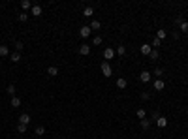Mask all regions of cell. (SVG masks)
Listing matches in <instances>:
<instances>
[{"label": "cell", "mask_w": 188, "mask_h": 139, "mask_svg": "<svg viewBox=\"0 0 188 139\" xmlns=\"http://www.w3.org/2000/svg\"><path fill=\"white\" fill-rule=\"evenodd\" d=\"M164 86H166V83L162 79H154V90H164Z\"/></svg>", "instance_id": "obj_12"}, {"label": "cell", "mask_w": 188, "mask_h": 139, "mask_svg": "<svg viewBox=\"0 0 188 139\" xmlns=\"http://www.w3.org/2000/svg\"><path fill=\"white\" fill-rule=\"evenodd\" d=\"M100 70H102L103 77H111V75H113V70H111L109 62H102V66H100Z\"/></svg>", "instance_id": "obj_1"}, {"label": "cell", "mask_w": 188, "mask_h": 139, "mask_svg": "<svg viewBox=\"0 0 188 139\" xmlns=\"http://www.w3.org/2000/svg\"><path fill=\"white\" fill-rule=\"evenodd\" d=\"M19 105H21V98L13 96V98H11V107H19Z\"/></svg>", "instance_id": "obj_22"}, {"label": "cell", "mask_w": 188, "mask_h": 139, "mask_svg": "<svg viewBox=\"0 0 188 139\" xmlns=\"http://www.w3.org/2000/svg\"><path fill=\"white\" fill-rule=\"evenodd\" d=\"M0 57H10V49H8V45H0Z\"/></svg>", "instance_id": "obj_16"}, {"label": "cell", "mask_w": 188, "mask_h": 139, "mask_svg": "<svg viewBox=\"0 0 188 139\" xmlns=\"http://www.w3.org/2000/svg\"><path fill=\"white\" fill-rule=\"evenodd\" d=\"M102 43V36H94V45H100Z\"/></svg>", "instance_id": "obj_32"}, {"label": "cell", "mask_w": 188, "mask_h": 139, "mask_svg": "<svg viewBox=\"0 0 188 139\" xmlns=\"http://www.w3.org/2000/svg\"><path fill=\"white\" fill-rule=\"evenodd\" d=\"M30 120H32V118H30V115H28V113H23L21 117H19V124H26V126H28V124H30Z\"/></svg>", "instance_id": "obj_6"}, {"label": "cell", "mask_w": 188, "mask_h": 139, "mask_svg": "<svg viewBox=\"0 0 188 139\" xmlns=\"http://www.w3.org/2000/svg\"><path fill=\"white\" fill-rule=\"evenodd\" d=\"M26 128H28L26 124H17V132H19V133H25V132H26Z\"/></svg>", "instance_id": "obj_30"}, {"label": "cell", "mask_w": 188, "mask_h": 139, "mask_svg": "<svg viewBox=\"0 0 188 139\" xmlns=\"http://www.w3.org/2000/svg\"><path fill=\"white\" fill-rule=\"evenodd\" d=\"M10 58H11V62H15V64H17V62H21V53H17V51H15V53L10 55Z\"/></svg>", "instance_id": "obj_14"}, {"label": "cell", "mask_w": 188, "mask_h": 139, "mask_svg": "<svg viewBox=\"0 0 188 139\" xmlns=\"http://www.w3.org/2000/svg\"><path fill=\"white\" fill-rule=\"evenodd\" d=\"M160 45H162V39H158V38H154L153 43H151V47H153V49H158Z\"/></svg>", "instance_id": "obj_25"}, {"label": "cell", "mask_w": 188, "mask_h": 139, "mask_svg": "<svg viewBox=\"0 0 188 139\" xmlns=\"http://www.w3.org/2000/svg\"><path fill=\"white\" fill-rule=\"evenodd\" d=\"M47 75H49V77H57L58 75V68L57 66H49V68H47Z\"/></svg>", "instance_id": "obj_9"}, {"label": "cell", "mask_w": 188, "mask_h": 139, "mask_svg": "<svg viewBox=\"0 0 188 139\" xmlns=\"http://www.w3.org/2000/svg\"><path fill=\"white\" fill-rule=\"evenodd\" d=\"M115 55H117V53H115V49H111V47H107V49L103 51V58H105V62H107V60H111V58H113Z\"/></svg>", "instance_id": "obj_5"}, {"label": "cell", "mask_w": 188, "mask_h": 139, "mask_svg": "<svg viewBox=\"0 0 188 139\" xmlns=\"http://www.w3.org/2000/svg\"><path fill=\"white\" fill-rule=\"evenodd\" d=\"M149 98H151L149 92H141V100H149Z\"/></svg>", "instance_id": "obj_34"}, {"label": "cell", "mask_w": 188, "mask_h": 139, "mask_svg": "<svg viewBox=\"0 0 188 139\" xmlns=\"http://www.w3.org/2000/svg\"><path fill=\"white\" fill-rule=\"evenodd\" d=\"M139 51H141V55L149 57V55H151V51H153V47H151V43H143V45H141V49H139Z\"/></svg>", "instance_id": "obj_8"}, {"label": "cell", "mask_w": 188, "mask_h": 139, "mask_svg": "<svg viewBox=\"0 0 188 139\" xmlns=\"http://www.w3.org/2000/svg\"><path fill=\"white\" fill-rule=\"evenodd\" d=\"M135 115H137V118H139V120L147 118V113H145V109H137V111H135Z\"/></svg>", "instance_id": "obj_23"}, {"label": "cell", "mask_w": 188, "mask_h": 139, "mask_svg": "<svg viewBox=\"0 0 188 139\" xmlns=\"http://www.w3.org/2000/svg\"><path fill=\"white\" fill-rule=\"evenodd\" d=\"M30 15H34V17H40V15H42V6L34 4V6L30 8Z\"/></svg>", "instance_id": "obj_7"}, {"label": "cell", "mask_w": 188, "mask_h": 139, "mask_svg": "<svg viewBox=\"0 0 188 139\" xmlns=\"http://www.w3.org/2000/svg\"><path fill=\"white\" fill-rule=\"evenodd\" d=\"M34 133H36V136H43V133H45V128H43V126H36Z\"/></svg>", "instance_id": "obj_26"}, {"label": "cell", "mask_w": 188, "mask_h": 139, "mask_svg": "<svg viewBox=\"0 0 188 139\" xmlns=\"http://www.w3.org/2000/svg\"><path fill=\"white\" fill-rule=\"evenodd\" d=\"M89 26H90V30H100V26H102V25H100V21H96V19H92Z\"/></svg>", "instance_id": "obj_17"}, {"label": "cell", "mask_w": 188, "mask_h": 139, "mask_svg": "<svg viewBox=\"0 0 188 139\" xmlns=\"http://www.w3.org/2000/svg\"><path fill=\"white\" fill-rule=\"evenodd\" d=\"M160 117H162V115H160V111H153V115H151V122H153V120L156 122Z\"/></svg>", "instance_id": "obj_27"}, {"label": "cell", "mask_w": 188, "mask_h": 139, "mask_svg": "<svg viewBox=\"0 0 188 139\" xmlns=\"http://www.w3.org/2000/svg\"><path fill=\"white\" fill-rule=\"evenodd\" d=\"M151 79H153V73H151V71H141V73H139V81L141 83H149Z\"/></svg>", "instance_id": "obj_2"}, {"label": "cell", "mask_w": 188, "mask_h": 139, "mask_svg": "<svg viewBox=\"0 0 188 139\" xmlns=\"http://www.w3.org/2000/svg\"><path fill=\"white\" fill-rule=\"evenodd\" d=\"M156 124L160 126V128H166V126H167V118L166 117H160L158 120H156Z\"/></svg>", "instance_id": "obj_18"}, {"label": "cell", "mask_w": 188, "mask_h": 139, "mask_svg": "<svg viewBox=\"0 0 188 139\" xmlns=\"http://www.w3.org/2000/svg\"><path fill=\"white\" fill-rule=\"evenodd\" d=\"M151 124H153V122H151V118H143V120H139V126H141L143 130H149Z\"/></svg>", "instance_id": "obj_11"}, {"label": "cell", "mask_w": 188, "mask_h": 139, "mask_svg": "<svg viewBox=\"0 0 188 139\" xmlns=\"http://www.w3.org/2000/svg\"><path fill=\"white\" fill-rule=\"evenodd\" d=\"M167 36V30H164V28H160V30H156V38L158 39H164Z\"/></svg>", "instance_id": "obj_19"}, {"label": "cell", "mask_w": 188, "mask_h": 139, "mask_svg": "<svg viewBox=\"0 0 188 139\" xmlns=\"http://www.w3.org/2000/svg\"><path fill=\"white\" fill-rule=\"evenodd\" d=\"M6 92H8V94H10V96H11V98H13V96H15V92H17V90H15V85H8V89H6Z\"/></svg>", "instance_id": "obj_20"}, {"label": "cell", "mask_w": 188, "mask_h": 139, "mask_svg": "<svg viewBox=\"0 0 188 139\" xmlns=\"http://www.w3.org/2000/svg\"><path fill=\"white\" fill-rule=\"evenodd\" d=\"M32 6H34V4H32L30 2V0H23V2H21V8H23V11H26V10H30V8Z\"/></svg>", "instance_id": "obj_15"}, {"label": "cell", "mask_w": 188, "mask_h": 139, "mask_svg": "<svg viewBox=\"0 0 188 139\" xmlns=\"http://www.w3.org/2000/svg\"><path fill=\"white\" fill-rule=\"evenodd\" d=\"M19 21L26 23V21H28V13H26V11H21V13H19Z\"/></svg>", "instance_id": "obj_24"}, {"label": "cell", "mask_w": 188, "mask_h": 139, "mask_svg": "<svg viewBox=\"0 0 188 139\" xmlns=\"http://www.w3.org/2000/svg\"><path fill=\"white\" fill-rule=\"evenodd\" d=\"M149 57H151V60H158V58H160V53H158V49H153V51H151V55H149Z\"/></svg>", "instance_id": "obj_21"}, {"label": "cell", "mask_w": 188, "mask_h": 139, "mask_svg": "<svg viewBox=\"0 0 188 139\" xmlns=\"http://www.w3.org/2000/svg\"><path fill=\"white\" fill-rule=\"evenodd\" d=\"M162 73H164V70H162V68H156V70H154V73H153V75H156V77H158V75H162Z\"/></svg>", "instance_id": "obj_33"}, {"label": "cell", "mask_w": 188, "mask_h": 139, "mask_svg": "<svg viewBox=\"0 0 188 139\" xmlns=\"http://www.w3.org/2000/svg\"><path fill=\"white\" fill-rule=\"evenodd\" d=\"M179 26H181V32L188 34V23H186V21H182V23H181V25H179Z\"/></svg>", "instance_id": "obj_28"}, {"label": "cell", "mask_w": 188, "mask_h": 139, "mask_svg": "<svg viewBox=\"0 0 188 139\" xmlns=\"http://www.w3.org/2000/svg\"><path fill=\"white\" fill-rule=\"evenodd\" d=\"M23 47H25V45H23L21 41H15V51H17V53H21V51H23Z\"/></svg>", "instance_id": "obj_31"}, {"label": "cell", "mask_w": 188, "mask_h": 139, "mask_svg": "<svg viewBox=\"0 0 188 139\" xmlns=\"http://www.w3.org/2000/svg\"><path fill=\"white\" fill-rule=\"evenodd\" d=\"M115 53H117V55H121V57H122V55L126 53V47H124V45H119V47H117V51H115Z\"/></svg>", "instance_id": "obj_29"}, {"label": "cell", "mask_w": 188, "mask_h": 139, "mask_svg": "<svg viewBox=\"0 0 188 139\" xmlns=\"http://www.w3.org/2000/svg\"><path fill=\"white\" fill-rule=\"evenodd\" d=\"M79 55H83V57L90 55V45L89 43H81V45H79Z\"/></svg>", "instance_id": "obj_3"}, {"label": "cell", "mask_w": 188, "mask_h": 139, "mask_svg": "<svg viewBox=\"0 0 188 139\" xmlns=\"http://www.w3.org/2000/svg\"><path fill=\"white\" fill-rule=\"evenodd\" d=\"M94 15V8L92 6H87L85 10H83V17H92Z\"/></svg>", "instance_id": "obj_10"}, {"label": "cell", "mask_w": 188, "mask_h": 139, "mask_svg": "<svg viewBox=\"0 0 188 139\" xmlns=\"http://www.w3.org/2000/svg\"><path fill=\"white\" fill-rule=\"evenodd\" d=\"M126 85H128V81H126L124 77H119V79H117V89L122 90V89H126Z\"/></svg>", "instance_id": "obj_13"}, {"label": "cell", "mask_w": 188, "mask_h": 139, "mask_svg": "<svg viewBox=\"0 0 188 139\" xmlns=\"http://www.w3.org/2000/svg\"><path fill=\"white\" fill-rule=\"evenodd\" d=\"M92 34V30H90V26H81V28H79V36H81V38H89V36Z\"/></svg>", "instance_id": "obj_4"}]
</instances>
